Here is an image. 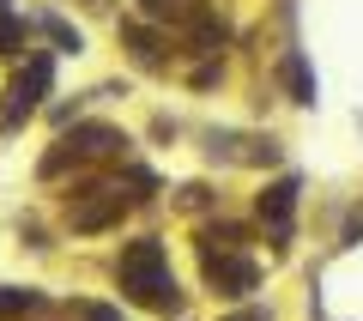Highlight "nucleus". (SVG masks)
<instances>
[{
  "label": "nucleus",
  "instance_id": "nucleus-1",
  "mask_svg": "<svg viewBox=\"0 0 363 321\" xmlns=\"http://www.w3.org/2000/svg\"><path fill=\"white\" fill-rule=\"evenodd\" d=\"M121 291H133L140 303H152V309H176L182 303V291H176V279H169V267H164V243H133L128 255H121Z\"/></svg>",
  "mask_w": 363,
  "mask_h": 321
},
{
  "label": "nucleus",
  "instance_id": "nucleus-2",
  "mask_svg": "<svg viewBox=\"0 0 363 321\" xmlns=\"http://www.w3.org/2000/svg\"><path fill=\"white\" fill-rule=\"evenodd\" d=\"M291 206H297V182H272L267 194H260V219L272 224V236H291Z\"/></svg>",
  "mask_w": 363,
  "mask_h": 321
},
{
  "label": "nucleus",
  "instance_id": "nucleus-3",
  "mask_svg": "<svg viewBox=\"0 0 363 321\" xmlns=\"http://www.w3.org/2000/svg\"><path fill=\"white\" fill-rule=\"evenodd\" d=\"M49 73H55V67H49V55H37V61H30V73H25V79L13 85V121L25 116V109H30V103L43 97V91H49Z\"/></svg>",
  "mask_w": 363,
  "mask_h": 321
},
{
  "label": "nucleus",
  "instance_id": "nucleus-4",
  "mask_svg": "<svg viewBox=\"0 0 363 321\" xmlns=\"http://www.w3.org/2000/svg\"><path fill=\"white\" fill-rule=\"evenodd\" d=\"M206 273L224 285V297H242V291H255V267H248V261H218V255H212V261H206Z\"/></svg>",
  "mask_w": 363,
  "mask_h": 321
},
{
  "label": "nucleus",
  "instance_id": "nucleus-5",
  "mask_svg": "<svg viewBox=\"0 0 363 321\" xmlns=\"http://www.w3.org/2000/svg\"><path fill=\"white\" fill-rule=\"evenodd\" d=\"M116 212H121V194H116V200H104V206H85V212H73V224H79V231H104Z\"/></svg>",
  "mask_w": 363,
  "mask_h": 321
},
{
  "label": "nucleus",
  "instance_id": "nucleus-6",
  "mask_svg": "<svg viewBox=\"0 0 363 321\" xmlns=\"http://www.w3.org/2000/svg\"><path fill=\"white\" fill-rule=\"evenodd\" d=\"M285 79H291V91H297V103H315V79H309V67H303V55L285 61Z\"/></svg>",
  "mask_w": 363,
  "mask_h": 321
},
{
  "label": "nucleus",
  "instance_id": "nucleus-7",
  "mask_svg": "<svg viewBox=\"0 0 363 321\" xmlns=\"http://www.w3.org/2000/svg\"><path fill=\"white\" fill-rule=\"evenodd\" d=\"M30 303H37L30 291H0V315H18V309H30Z\"/></svg>",
  "mask_w": 363,
  "mask_h": 321
},
{
  "label": "nucleus",
  "instance_id": "nucleus-8",
  "mask_svg": "<svg viewBox=\"0 0 363 321\" xmlns=\"http://www.w3.org/2000/svg\"><path fill=\"white\" fill-rule=\"evenodd\" d=\"M79 315H85V321H121L116 309H97V303H91V309H79Z\"/></svg>",
  "mask_w": 363,
  "mask_h": 321
},
{
  "label": "nucleus",
  "instance_id": "nucleus-9",
  "mask_svg": "<svg viewBox=\"0 0 363 321\" xmlns=\"http://www.w3.org/2000/svg\"><path fill=\"white\" fill-rule=\"evenodd\" d=\"M0 43H18V25H13L6 13H0Z\"/></svg>",
  "mask_w": 363,
  "mask_h": 321
}]
</instances>
